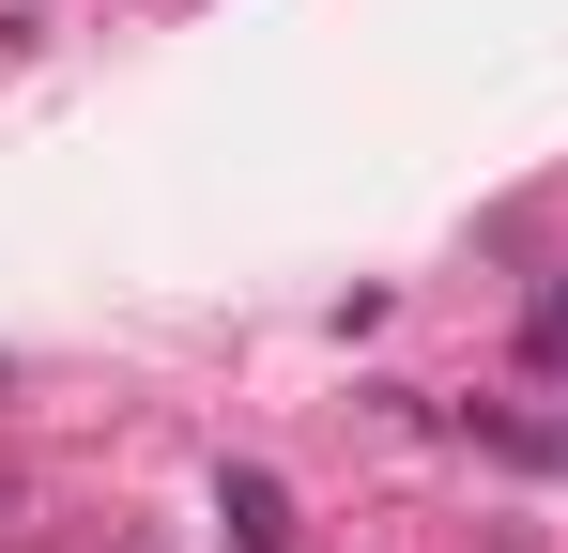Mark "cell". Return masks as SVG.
<instances>
[{
  "mask_svg": "<svg viewBox=\"0 0 568 553\" xmlns=\"http://www.w3.org/2000/svg\"><path fill=\"white\" fill-rule=\"evenodd\" d=\"M215 523H231V553H292V492L262 461H231V476H215Z\"/></svg>",
  "mask_w": 568,
  "mask_h": 553,
  "instance_id": "6da1fadb",
  "label": "cell"
}]
</instances>
